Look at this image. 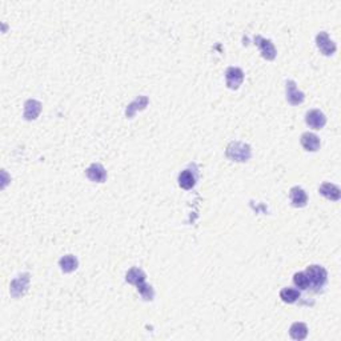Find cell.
<instances>
[{
    "label": "cell",
    "mask_w": 341,
    "mask_h": 341,
    "mask_svg": "<svg viewBox=\"0 0 341 341\" xmlns=\"http://www.w3.org/2000/svg\"><path fill=\"white\" fill-rule=\"evenodd\" d=\"M225 155L232 162L244 163L251 159L252 151L248 144L241 143V141H232L228 144V147L225 149Z\"/></svg>",
    "instance_id": "1"
},
{
    "label": "cell",
    "mask_w": 341,
    "mask_h": 341,
    "mask_svg": "<svg viewBox=\"0 0 341 341\" xmlns=\"http://www.w3.org/2000/svg\"><path fill=\"white\" fill-rule=\"evenodd\" d=\"M306 274L309 280V285H312V288L316 291L321 289L327 283L328 273L325 268H323L321 265H309L307 268Z\"/></svg>",
    "instance_id": "2"
},
{
    "label": "cell",
    "mask_w": 341,
    "mask_h": 341,
    "mask_svg": "<svg viewBox=\"0 0 341 341\" xmlns=\"http://www.w3.org/2000/svg\"><path fill=\"white\" fill-rule=\"evenodd\" d=\"M28 284H30V274L28 273H23L14 278L11 283V287H9V292H11L12 297L18 299V297L23 296L27 291Z\"/></svg>",
    "instance_id": "3"
},
{
    "label": "cell",
    "mask_w": 341,
    "mask_h": 341,
    "mask_svg": "<svg viewBox=\"0 0 341 341\" xmlns=\"http://www.w3.org/2000/svg\"><path fill=\"white\" fill-rule=\"evenodd\" d=\"M225 79H227V87L231 90H238L244 80V72L241 68L229 67L225 71Z\"/></svg>",
    "instance_id": "4"
},
{
    "label": "cell",
    "mask_w": 341,
    "mask_h": 341,
    "mask_svg": "<svg viewBox=\"0 0 341 341\" xmlns=\"http://www.w3.org/2000/svg\"><path fill=\"white\" fill-rule=\"evenodd\" d=\"M316 44L319 47V50L321 51V54H324L325 56H331V55L336 52V44L329 39V36L325 31H321L320 34H317Z\"/></svg>",
    "instance_id": "5"
},
{
    "label": "cell",
    "mask_w": 341,
    "mask_h": 341,
    "mask_svg": "<svg viewBox=\"0 0 341 341\" xmlns=\"http://www.w3.org/2000/svg\"><path fill=\"white\" fill-rule=\"evenodd\" d=\"M255 44L261 50V56L267 60H273L276 58V48H274L273 43L268 39L261 37L260 35L255 36Z\"/></svg>",
    "instance_id": "6"
},
{
    "label": "cell",
    "mask_w": 341,
    "mask_h": 341,
    "mask_svg": "<svg viewBox=\"0 0 341 341\" xmlns=\"http://www.w3.org/2000/svg\"><path fill=\"white\" fill-rule=\"evenodd\" d=\"M85 175L94 183H104L105 179H107V170L99 163H94L87 168Z\"/></svg>",
    "instance_id": "7"
},
{
    "label": "cell",
    "mask_w": 341,
    "mask_h": 341,
    "mask_svg": "<svg viewBox=\"0 0 341 341\" xmlns=\"http://www.w3.org/2000/svg\"><path fill=\"white\" fill-rule=\"evenodd\" d=\"M287 100L292 105H299L304 102L306 99V95L303 94L301 91H299L296 83L293 80L287 81Z\"/></svg>",
    "instance_id": "8"
},
{
    "label": "cell",
    "mask_w": 341,
    "mask_h": 341,
    "mask_svg": "<svg viewBox=\"0 0 341 341\" xmlns=\"http://www.w3.org/2000/svg\"><path fill=\"white\" fill-rule=\"evenodd\" d=\"M306 121L310 128L320 130V128H323L325 126L327 117H325V115L320 109H312V111H309L306 115Z\"/></svg>",
    "instance_id": "9"
},
{
    "label": "cell",
    "mask_w": 341,
    "mask_h": 341,
    "mask_svg": "<svg viewBox=\"0 0 341 341\" xmlns=\"http://www.w3.org/2000/svg\"><path fill=\"white\" fill-rule=\"evenodd\" d=\"M41 112V103L37 100L30 99L24 104V119L26 120H35Z\"/></svg>",
    "instance_id": "10"
},
{
    "label": "cell",
    "mask_w": 341,
    "mask_h": 341,
    "mask_svg": "<svg viewBox=\"0 0 341 341\" xmlns=\"http://www.w3.org/2000/svg\"><path fill=\"white\" fill-rule=\"evenodd\" d=\"M301 145L306 151H309V152H314L320 148V139L319 136H316L314 134H310V132H306L301 135Z\"/></svg>",
    "instance_id": "11"
},
{
    "label": "cell",
    "mask_w": 341,
    "mask_h": 341,
    "mask_svg": "<svg viewBox=\"0 0 341 341\" xmlns=\"http://www.w3.org/2000/svg\"><path fill=\"white\" fill-rule=\"evenodd\" d=\"M291 202L292 205L297 206V208H301V206H306L307 203H308V196H307V192L300 187H293L291 188Z\"/></svg>",
    "instance_id": "12"
},
{
    "label": "cell",
    "mask_w": 341,
    "mask_h": 341,
    "mask_svg": "<svg viewBox=\"0 0 341 341\" xmlns=\"http://www.w3.org/2000/svg\"><path fill=\"white\" fill-rule=\"evenodd\" d=\"M319 192L323 195L324 198H327L328 200H332V202H337L341 196L340 188L332 183H323L320 185Z\"/></svg>",
    "instance_id": "13"
},
{
    "label": "cell",
    "mask_w": 341,
    "mask_h": 341,
    "mask_svg": "<svg viewBox=\"0 0 341 341\" xmlns=\"http://www.w3.org/2000/svg\"><path fill=\"white\" fill-rule=\"evenodd\" d=\"M59 265H60V270L63 271L64 273H71V272H73L77 268L79 261H77L75 256L66 255L59 260Z\"/></svg>",
    "instance_id": "14"
},
{
    "label": "cell",
    "mask_w": 341,
    "mask_h": 341,
    "mask_svg": "<svg viewBox=\"0 0 341 341\" xmlns=\"http://www.w3.org/2000/svg\"><path fill=\"white\" fill-rule=\"evenodd\" d=\"M148 98L147 96H139V98H136L135 102H132V103L127 107L126 109V115L127 117H134V115H135L136 111H139V109H144V108L147 107V104H148Z\"/></svg>",
    "instance_id": "15"
},
{
    "label": "cell",
    "mask_w": 341,
    "mask_h": 341,
    "mask_svg": "<svg viewBox=\"0 0 341 341\" xmlns=\"http://www.w3.org/2000/svg\"><path fill=\"white\" fill-rule=\"evenodd\" d=\"M177 181H179V185L183 189H191L195 187V183H196V176L193 175L192 172H191L189 170H185L180 173Z\"/></svg>",
    "instance_id": "16"
},
{
    "label": "cell",
    "mask_w": 341,
    "mask_h": 341,
    "mask_svg": "<svg viewBox=\"0 0 341 341\" xmlns=\"http://www.w3.org/2000/svg\"><path fill=\"white\" fill-rule=\"evenodd\" d=\"M126 280L127 283L134 284V285H139V284L144 283L145 281V273L140 268H131L126 274Z\"/></svg>",
    "instance_id": "17"
},
{
    "label": "cell",
    "mask_w": 341,
    "mask_h": 341,
    "mask_svg": "<svg viewBox=\"0 0 341 341\" xmlns=\"http://www.w3.org/2000/svg\"><path fill=\"white\" fill-rule=\"evenodd\" d=\"M289 335L295 340H304L308 336V327L304 323L292 324L291 329H289Z\"/></svg>",
    "instance_id": "18"
},
{
    "label": "cell",
    "mask_w": 341,
    "mask_h": 341,
    "mask_svg": "<svg viewBox=\"0 0 341 341\" xmlns=\"http://www.w3.org/2000/svg\"><path fill=\"white\" fill-rule=\"evenodd\" d=\"M280 299L284 301V303H288V304H292L300 299V292L297 289H293V288H283L281 292H280Z\"/></svg>",
    "instance_id": "19"
},
{
    "label": "cell",
    "mask_w": 341,
    "mask_h": 341,
    "mask_svg": "<svg viewBox=\"0 0 341 341\" xmlns=\"http://www.w3.org/2000/svg\"><path fill=\"white\" fill-rule=\"evenodd\" d=\"M293 283L295 285L301 289H307L309 288V280H308V276H307L304 272H299V273H295L293 276Z\"/></svg>",
    "instance_id": "20"
},
{
    "label": "cell",
    "mask_w": 341,
    "mask_h": 341,
    "mask_svg": "<svg viewBox=\"0 0 341 341\" xmlns=\"http://www.w3.org/2000/svg\"><path fill=\"white\" fill-rule=\"evenodd\" d=\"M137 291H139V293L141 295L144 300H152L153 296H155L152 287L149 284H145V281L137 285Z\"/></svg>",
    "instance_id": "21"
}]
</instances>
